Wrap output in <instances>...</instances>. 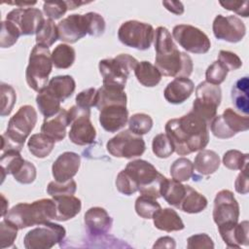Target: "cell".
Wrapping results in <instances>:
<instances>
[{"label": "cell", "instance_id": "cell-17", "mask_svg": "<svg viewBox=\"0 0 249 249\" xmlns=\"http://www.w3.org/2000/svg\"><path fill=\"white\" fill-rule=\"evenodd\" d=\"M212 30L218 40L230 43L240 42L246 34L244 22L235 16H216L213 20Z\"/></svg>", "mask_w": 249, "mask_h": 249}, {"label": "cell", "instance_id": "cell-41", "mask_svg": "<svg viewBox=\"0 0 249 249\" xmlns=\"http://www.w3.org/2000/svg\"><path fill=\"white\" fill-rule=\"evenodd\" d=\"M249 155L238 150H229L223 156L224 165L231 170H243L248 168Z\"/></svg>", "mask_w": 249, "mask_h": 249}, {"label": "cell", "instance_id": "cell-60", "mask_svg": "<svg viewBox=\"0 0 249 249\" xmlns=\"http://www.w3.org/2000/svg\"><path fill=\"white\" fill-rule=\"evenodd\" d=\"M66 2H67V6H68L69 10H74L77 7H79L80 5L87 4V2H77V1H66Z\"/></svg>", "mask_w": 249, "mask_h": 249}, {"label": "cell", "instance_id": "cell-59", "mask_svg": "<svg viewBox=\"0 0 249 249\" xmlns=\"http://www.w3.org/2000/svg\"><path fill=\"white\" fill-rule=\"evenodd\" d=\"M1 198H2V212H1V216L4 217L7 214V212H8L9 202L6 199V197L4 196V195H1Z\"/></svg>", "mask_w": 249, "mask_h": 249}, {"label": "cell", "instance_id": "cell-30", "mask_svg": "<svg viewBox=\"0 0 249 249\" xmlns=\"http://www.w3.org/2000/svg\"><path fill=\"white\" fill-rule=\"evenodd\" d=\"M207 206V199L191 186H186L185 196L178 209L189 214H196L203 211Z\"/></svg>", "mask_w": 249, "mask_h": 249}, {"label": "cell", "instance_id": "cell-40", "mask_svg": "<svg viewBox=\"0 0 249 249\" xmlns=\"http://www.w3.org/2000/svg\"><path fill=\"white\" fill-rule=\"evenodd\" d=\"M134 208L137 215L141 218L152 219L154 214L161 207L156 198L141 195L136 198Z\"/></svg>", "mask_w": 249, "mask_h": 249}, {"label": "cell", "instance_id": "cell-53", "mask_svg": "<svg viewBox=\"0 0 249 249\" xmlns=\"http://www.w3.org/2000/svg\"><path fill=\"white\" fill-rule=\"evenodd\" d=\"M218 61H220L228 71H234L242 66V61L240 57L230 51H220L218 54Z\"/></svg>", "mask_w": 249, "mask_h": 249}, {"label": "cell", "instance_id": "cell-12", "mask_svg": "<svg viewBox=\"0 0 249 249\" xmlns=\"http://www.w3.org/2000/svg\"><path fill=\"white\" fill-rule=\"evenodd\" d=\"M106 148L109 154L115 158L133 159L144 154L146 144L141 135L125 129L112 137L107 142Z\"/></svg>", "mask_w": 249, "mask_h": 249}, {"label": "cell", "instance_id": "cell-22", "mask_svg": "<svg viewBox=\"0 0 249 249\" xmlns=\"http://www.w3.org/2000/svg\"><path fill=\"white\" fill-rule=\"evenodd\" d=\"M248 226V221H242L241 223L219 226L218 230L228 247L239 248L241 245L247 246L249 243Z\"/></svg>", "mask_w": 249, "mask_h": 249}, {"label": "cell", "instance_id": "cell-45", "mask_svg": "<svg viewBox=\"0 0 249 249\" xmlns=\"http://www.w3.org/2000/svg\"><path fill=\"white\" fill-rule=\"evenodd\" d=\"M17 100V93L11 85L1 84V117H6L12 112Z\"/></svg>", "mask_w": 249, "mask_h": 249}, {"label": "cell", "instance_id": "cell-47", "mask_svg": "<svg viewBox=\"0 0 249 249\" xmlns=\"http://www.w3.org/2000/svg\"><path fill=\"white\" fill-rule=\"evenodd\" d=\"M18 228L7 219H3L0 222V242L1 248L11 247L18 235Z\"/></svg>", "mask_w": 249, "mask_h": 249}, {"label": "cell", "instance_id": "cell-42", "mask_svg": "<svg viewBox=\"0 0 249 249\" xmlns=\"http://www.w3.org/2000/svg\"><path fill=\"white\" fill-rule=\"evenodd\" d=\"M153 127V119L145 113H136L128 119V129L137 135L148 133Z\"/></svg>", "mask_w": 249, "mask_h": 249}, {"label": "cell", "instance_id": "cell-13", "mask_svg": "<svg viewBox=\"0 0 249 249\" xmlns=\"http://www.w3.org/2000/svg\"><path fill=\"white\" fill-rule=\"evenodd\" d=\"M66 231L59 224L45 223L29 231L23 239L26 249H50L65 237Z\"/></svg>", "mask_w": 249, "mask_h": 249}, {"label": "cell", "instance_id": "cell-58", "mask_svg": "<svg viewBox=\"0 0 249 249\" xmlns=\"http://www.w3.org/2000/svg\"><path fill=\"white\" fill-rule=\"evenodd\" d=\"M176 247V243L174 238L170 236H162L160 237L156 243L153 245V248H169L173 249Z\"/></svg>", "mask_w": 249, "mask_h": 249}, {"label": "cell", "instance_id": "cell-57", "mask_svg": "<svg viewBox=\"0 0 249 249\" xmlns=\"http://www.w3.org/2000/svg\"><path fill=\"white\" fill-rule=\"evenodd\" d=\"M162 5L170 13L180 16L184 13V6L180 1H163Z\"/></svg>", "mask_w": 249, "mask_h": 249}, {"label": "cell", "instance_id": "cell-24", "mask_svg": "<svg viewBox=\"0 0 249 249\" xmlns=\"http://www.w3.org/2000/svg\"><path fill=\"white\" fill-rule=\"evenodd\" d=\"M68 125H70L68 111L60 109L55 115L44 119L41 132L47 134L54 141H61L66 135Z\"/></svg>", "mask_w": 249, "mask_h": 249}, {"label": "cell", "instance_id": "cell-54", "mask_svg": "<svg viewBox=\"0 0 249 249\" xmlns=\"http://www.w3.org/2000/svg\"><path fill=\"white\" fill-rule=\"evenodd\" d=\"M188 249H212L214 242L212 238L206 233H197L190 236L187 239Z\"/></svg>", "mask_w": 249, "mask_h": 249}, {"label": "cell", "instance_id": "cell-35", "mask_svg": "<svg viewBox=\"0 0 249 249\" xmlns=\"http://www.w3.org/2000/svg\"><path fill=\"white\" fill-rule=\"evenodd\" d=\"M36 103L39 111L45 118H50L55 115L61 109V102L49 89H47V88L38 92L36 96Z\"/></svg>", "mask_w": 249, "mask_h": 249}, {"label": "cell", "instance_id": "cell-28", "mask_svg": "<svg viewBox=\"0 0 249 249\" xmlns=\"http://www.w3.org/2000/svg\"><path fill=\"white\" fill-rule=\"evenodd\" d=\"M46 88L60 102H63L73 94L76 88V83L73 77L69 75H61L52 78Z\"/></svg>", "mask_w": 249, "mask_h": 249}, {"label": "cell", "instance_id": "cell-31", "mask_svg": "<svg viewBox=\"0 0 249 249\" xmlns=\"http://www.w3.org/2000/svg\"><path fill=\"white\" fill-rule=\"evenodd\" d=\"M185 193L186 186L174 179L165 178L160 189V196H162L169 205L175 208H179Z\"/></svg>", "mask_w": 249, "mask_h": 249}, {"label": "cell", "instance_id": "cell-52", "mask_svg": "<svg viewBox=\"0 0 249 249\" xmlns=\"http://www.w3.org/2000/svg\"><path fill=\"white\" fill-rule=\"evenodd\" d=\"M96 97H97V89L94 88H89L87 89L82 90L76 95V98H75L76 105L81 108L90 109L91 107L95 106Z\"/></svg>", "mask_w": 249, "mask_h": 249}, {"label": "cell", "instance_id": "cell-50", "mask_svg": "<svg viewBox=\"0 0 249 249\" xmlns=\"http://www.w3.org/2000/svg\"><path fill=\"white\" fill-rule=\"evenodd\" d=\"M68 6L66 1H53V2H44L43 11L45 15L52 20L60 18L66 12Z\"/></svg>", "mask_w": 249, "mask_h": 249}, {"label": "cell", "instance_id": "cell-25", "mask_svg": "<svg viewBox=\"0 0 249 249\" xmlns=\"http://www.w3.org/2000/svg\"><path fill=\"white\" fill-rule=\"evenodd\" d=\"M124 89L117 86L102 85L97 89V97L95 107L98 111L109 105H124L126 106V94Z\"/></svg>", "mask_w": 249, "mask_h": 249}, {"label": "cell", "instance_id": "cell-15", "mask_svg": "<svg viewBox=\"0 0 249 249\" xmlns=\"http://www.w3.org/2000/svg\"><path fill=\"white\" fill-rule=\"evenodd\" d=\"M172 38L189 53L203 54L211 48L208 36L191 24H178L172 29Z\"/></svg>", "mask_w": 249, "mask_h": 249}, {"label": "cell", "instance_id": "cell-46", "mask_svg": "<svg viewBox=\"0 0 249 249\" xmlns=\"http://www.w3.org/2000/svg\"><path fill=\"white\" fill-rule=\"evenodd\" d=\"M76 190L77 184L73 179L63 183L51 181L47 187V193L53 197L61 196H73L76 193Z\"/></svg>", "mask_w": 249, "mask_h": 249}, {"label": "cell", "instance_id": "cell-11", "mask_svg": "<svg viewBox=\"0 0 249 249\" xmlns=\"http://www.w3.org/2000/svg\"><path fill=\"white\" fill-rule=\"evenodd\" d=\"M68 116L71 124L69 130L70 141L79 146L93 143L96 130L90 122V109L74 105L68 110Z\"/></svg>", "mask_w": 249, "mask_h": 249}, {"label": "cell", "instance_id": "cell-34", "mask_svg": "<svg viewBox=\"0 0 249 249\" xmlns=\"http://www.w3.org/2000/svg\"><path fill=\"white\" fill-rule=\"evenodd\" d=\"M55 141L48 136L47 134L41 132V133H36L32 134L27 142V148L28 151L38 159H44L48 157L53 147H54Z\"/></svg>", "mask_w": 249, "mask_h": 249}, {"label": "cell", "instance_id": "cell-33", "mask_svg": "<svg viewBox=\"0 0 249 249\" xmlns=\"http://www.w3.org/2000/svg\"><path fill=\"white\" fill-rule=\"evenodd\" d=\"M249 80L248 77H242L238 79L231 88V100L235 108L248 116L249 113Z\"/></svg>", "mask_w": 249, "mask_h": 249}, {"label": "cell", "instance_id": "cell-51", "mask_svg": "<svg viewBox=\"0 0 249 249\" xmlns=\"http://www.w3.org/2000/svg\"><path fill=\"white\" fill-rule=\"evenodd\" d=\"M116 187L117 190L125 196H131L134 193L138 192V188L133 183L131 178L128 176V174L125 172L124 169H123L116 178Z\"/></svg>", "mask_w": 249, "mask_h": 249}, {"label": "cell", "instance_id": "cell-26", "mask_svg": "<svg viewBox=\"0 0 249 249\" xmlns=\"http://www.w3.org/2000/svg\"><path fill=\"white\" fill-rule=\"evenodd\" d=\"M154 225L158 230L171 232L182 231L185 225L178 213L171 208H160L153 216Z\"/></svg>", "mask_w": 249, "mask_h": 249}, {"label": "cell", "instance_id": "cell-5", "mask_svg": "<svg viewBox=\"0 0 249 249\" xmlns=\"http://www.w3.org/2000/svg\"><path fill=\"white\" fill-rule=\"evenodd\" d=\"M38 117L31 105L21 106L10 119L6 132L2 134V153L7 151H18L23 148L24 142L35 127Z\"/></svg>", "mask_w": 249, "mask_h": 249}, {"label": "cell", "instance_id": "cell-4", "mask_svg": "<svg viewBox=\"0 0 249 249\" xmlns=\"http://www.w3.org/2000/svg\"><path fill=\"white\" fill-rule=\"evenodd\" d=\"M105 26L103 17L97 13L73 14L58 22V39L62 42L73 44L87 34L95 37L102 35L105 31Z\"/></svg>", "mask_w": 249, "mask_h": 249}, {"label": "cell", "instance_id": "cell-29", "mask_svg": "<svg viewBox=\"0 0 249 249\" xmlns=\"http://www.w3.org/2000/svg\"><path fill=\"white\" fill-rule=\"evenodd\" d=\"M220 166V158L212 150H200L195 158L194 167L201 175H211L217 171Z\"/></svg>", "mask_w": 249, "mask_h": 249}, {"label": "cell", "instance_id": "cell-18", "mask_svg": "<svg viewBox=\"0 0 249 249\" xmlns=\"http://www.w3.org/2000/svg\"><path fill=\"white\" fill-rule=\"evenodd\" d=\"M6 19L12 21L18 27L20 35L36 34L45 20L42 12L32 7L14 9L7 14Z\"/></svg>", "mask_w": 249, "mask_h": 249}, {"label": "cell", "instance_id": "cell-20", "mask_svg": "<svg viewBox=\"0 0 249 249\" xmlns=\"http://www.w3.org/2000/svg\"><path fill=\"white\" fill-rule=\"evenodd\" d=\"M99 112V123L108 132H117L128 122V111L124 105H109Z\"/></svg>", "mask_w": 249, "mask_h": 249}, {"label": "cell", "instance_id": "cell-43", "mask_svg": "<svg viewBox=\"0 0 249 249\" xmlns=\"http://www.w3.org/2000/svg\"><path fill=\"white\" fill-rule=\"evenodd\" d=\"M153 153L160 159L169 158L174 153V147L166 133L157 134L152 142Z\"/></svg>", "mask_w": 249, "mask_h": 249}, {"label": "cell", "instance_id": "cell-8", "mask_svg": "<svg viewBox=\"0 0 249 249\" xmlns=\"http://www.w3.org/2000/svg\"><path fill=\"white\" fill-rule=\"evenodd\" d=\"M139 61L133 56L121 53L113 58L99 61L98 69L102 76L103 85L117 86L124 89L131 70H134Z\"/></svg>", "mask_w": 249, "mask_h": 249}, {"label": "cell", "instance_id": "cell-39", "mask_svg": "<svg viewBox=\"0 0 249 249\" xmlns=\"http://www.w3.org/2000/svg\"><path fill=\"white\" fill-rule=\"evenodd\" d=\"M194 163L187 158H179L173 161L170 166V175L172 179L185 182L190 180L194 174Z\"/></svg>", "mask_w": 249, "mask_h": 249}, {"label": "cell", "instance_id": "cell-44", "mask_svg": "<svg viewBox=\"0 0 249 249\" xmlns=\"http://www.w3.org/2000/svg\"><path fill=\"white\" fill-rule=\"evenodd\" d=\"M20 36V32L18 27L10 20H3L1 22L0 33V47L2 49L10 48L15 45Z\"/></svg>", "mask_w": 249, "mask_h": 249}, {"label": "cell", "instance_id": "cell-48", "mask_svg": "<svg viewBox=\"0 0 249 249\" xmlns=\"http://www.w3.org/2000/svg\"><path fill=\"white\" fill-rule=\"evenodd\" d=\"M228 73V69L220 61L216 60L207 67L205 72V81L219 86L226 80Z\"/></svg>", "mask_w": 249, "mask_h": 249}, {"label": "cell", "instance_id": "cell-21", "mask_svg": "<svg viewBox=\"0 0 249 249\" xmlns=\"http://www.w3.org/2000/svg\"><path fill=\"white\" fill-rule=\"evenodd\" d=\"M84 222L88 231L93 236L106 234L112 227V218L104 208L99 206L89 208L84 216Z\"/></svg>", "mask_w": 249, "mask_h": 249}, {"label": "cell", "instance_id": "cell-9", "mask_svg": "<svg viewBox=\"0 0 249 249\" xmlns=\"http://www.w3.org/2000/svg\"><path fill=\"white\" fill-rule=\"evenodd\" d=\"M221 100V88L203 81L196 89V99L193 102V109L191 111L209 124L217 114Z\"/></svg>", "mask_w": 249, "mask_h": 249}, {"label": "cell", "instance_id": "cell-16", "mask_svg": "<svg viewBox=\"0 0 249 249\" xmlns=\"http://www.w3.org/2000/svg\"><path fill=\"white\" fill-rule=\"evenodd\" d=\"M239 204L232 192L221 190L216 194L213 207V220L219 226L238 223Z\"/></svg>", "mask_w": 249, "mask_h": 249}, {"label": "cell", "instance_id": "cell-2", "mask_svg": "<svg viewBox=\"0 0 249 249\" xmlns=\"http://www.w3.org/2000/svg\"><path fill=\"white\" fill-rule=\"evenodd\" d=\"M155 66L165 77H188L192 74L194 64L191 56L180 52L171 33L166 27L159 26L155 30Z\"/></svg>", "mask_w": 249, "mask_h": 249}, {"label": "cell", "instance_id": "cell-19", "mask_svg": "<svg viewBox=\"0 0 249 249\" xmlns=\"http://www.w3.org/2000/svg\"><path fill=\"white\" fill-rule=\"evenodd\" d=\"M81 158L77 153L64 152L57 157L52 166V173L56 182H66L72 179L80 168Z\"/></svg>", "mask_w": 249, "mask_h": 249}, {"label": "cell", "instance_id": "cell-32", "mask_svg": "<svg viewBox=\"0 0 249 249\" xmlns=\"http://www.w3.org/2000/svg\"><path fill=\"white\" fill-rule=\"evenodd\" d=\"M134 75L137 81L144 87H156L161 80V74L158 68L149 61H140L134 68Z\"/></svg>", "mask_w": 249, "mask_h": 249}, {"label": "cell", "instance_id": "cell-56", "mask_svg": "<svg viewBox=\"0 0 249 249\" xmlns=\"http://www.w3.org/2000/svg\"><path fill=\"white\" fill-rule=\"evenodd\" d=\"M248 168H245L243 170H240L241 172L237 175L235 182H234V188L235 191L238 194L246 195L249 192V183H248Z\"/></svg>", "mask_w": 249, "mask_h": 249}, {"label": "cell", "instance_id": "cell-10", "mask_svg": "<svg viewBox=\"0 0 249 249\" xmlns=\"http://www.w3.org/2000/svg\"><path fill=\"white\" fill-rule=\"evenodd\" d=\"M118 38L126 47L145 51L151 47L154 41L155 29L146 22L127 20L119 27Z\"/></svg>", "mask_w": 249, "mask_h": 249}, {"label": "cell", "instance_id": "cell-36", "mask_svg": "<svg viewBox=\"0 0 249 249\" xmlns=\"http://www.w3.org/2000/svg\"><path fill=\"white\" fill-rule=\"evenodd\" d=\"M75 50L67 44L57 45L52 53V61L54 67L58 69H67L75 61Z\"/></svg>", "mask_w": 249, "mask_h": 249}, {"label": "cell", "instance_id": "cell-37", "mask_svg": "<svg viewBox=\"0 0 249 249\" xmlns=\"http://www.w3.org/2000/svg\"><path fill=\"white\" fill-rule=\"evenodd\" d=\"M25 160L20 156L18 151H7L1 154L0 165L2 171V182L5 179L6 174L14 175L21 167Z\"/></svg>", "mask_w": 249, "mask_h": 249}, {"label": "cell", "instance_id": "cell-27", "mask_svg": "<svg viewBox=\"0 0 249 249\" xmlns=\"http://www.w3.org/2000/svg\"><path fill=\"white\" fill-rule=\"evenodd\" d=\"M56 205L55 220L64 222L78 215L82 208L81 199L74 196H61L53 197Z\"/></svg>", "mask_w": 249, "mask_h": 249}, {"label": "cell", "instance_id": "cell-38", "mask_svg": "<svg viewBox=\"0 0 249 249\" xmlns=\"http://www.w3.org/2000/svg\"><path fill=\"white\" fill-rule=\"evenodd\" d=\"M58 39L57 25L53 20L48 18L43 21L36 32V43L45 47H51Z\"/></svg>", "mask_w": 249, "mask_h": 249}, {"label": "cell", "instance_id": "cell-49", "mask_svg": "<svg viewBox=\"0 0 249 249\" xmlns=\"http://www.w3.org/2000/svg\"><path fill=\"white\" fill-rule=\"evenodd\" d=\"M36 175L37 171L35 165L28 160H24L21 167L13 176L17 182L26 185L34 182V180L36 179Z\"/></svg>", "mask_w": 249, "mask_h": 249}, {"label": "cell", "instance_id": "cell-23", "mask_svg": "<svg viewBox=\"0 0 249 249\" xmlns=\"http://www.w3.org/2000/svg\"><path fill=\"white\" fill-rule=\"evenodd\" d=\"M194 89L195 85L191 79L188 77H177L167 84L163 96L171 104H181L192 95Z\"/></svg>", "mask_w": 249, "mask_h": 249}, {"label": "cell", "instance_id": "cell-1", "mask_svg": "<svg viewBox=\"0 0 249 249\" xmlns=\"http://www.w3.org/2000/svg\"><path fill=\"white\" fill-rule=\"evenodd\" d=\"M165 133L173 144L174 152L179 156L203 150L209 142L208 124L192 111L167 121Z\"/></svg>", "mask_w": 249, "mask_h": 249}, {"label": "cell", "instance_id": "cell-6", "mask_svg": "<svg viewBox=\"0 0 249 249\" xmlns=\"http://www.w3.org/2000/svg\"><path fill=\"white\" fill-rule=\"evenodd\" d=\"M124 170L141 195L156 199L160 196L161 185L166 177L160 174L152 163L144 160H134L127 162Z\"/></svg>", "mask_w": 249, "mask_h": 249}, {"label": "cell", "instance_id": "cell-55", "mask_svg": "<svg viewBox=\"0 0 249 249\" xmlns=\"http://www.w3.org/2000/svg\"><path fill=\"white\" fill-rule=\"evenodd\" d=\"M219 3L226 10L234 12L244 18L248 17V1H220Z\"/></svg>", "mask_w": 249, "mask_h": 249}, {"label": "cell", "instance_id": "cell-14", "mask_svg": "<svg viewBox=\"0 0 249 249\" xmlns=\"http://www.w3.org/2000/svg\"><path fill=\"white\" fill-rule=\"evenodd\" d=\"M213 135L220 139H228L236 133L249 129V117L241 116L231 108H227L222 115L215 116L210 123Z\"/></svg>", "mask_w": 249, "mask_h": 249}, {"label": "cell", "instance_id": "cell-7", "mask_svg": "<svg viewBox=\"0 0 249 249\" xmlns=\"http://www.w3.org/2000/svg\"><path fill=\"white\" fill-rule=\"evenodd\" d=\"M52 53L48 47L36 44L29 55L25 71L26 83L30 89L39 92L48 86L49 76L53 69Z\"/></svg>", "mask_w": 249, "mask_h": 249}, {"label": "cell", "instance_id": "cell-3", "mask_svg": "<svg viewBox=\"0 0 249 249\" xmlns=\"http://www.w3.org/2000/svg\"><path fill=\"white\" fill-rule=\"evenodd\" d=\"M56 205L53 199L42 198L31 203L20 202L8 210L3 217L16 225L18 230L39 226L55 220Z\"/></svg>", "mask_w": 249, "mask_h": 249}]
</instances>
